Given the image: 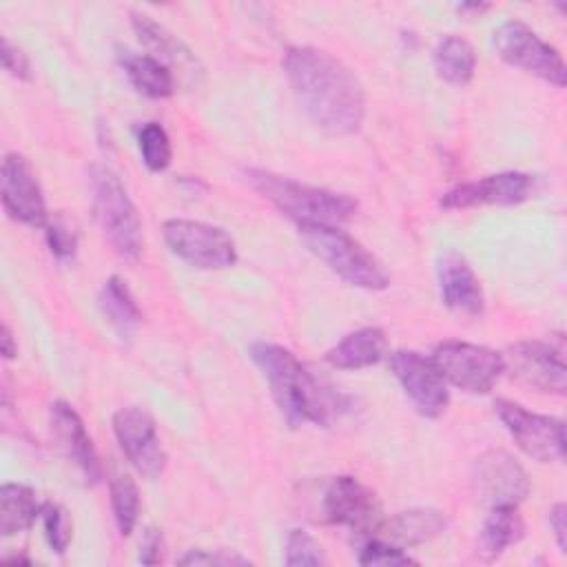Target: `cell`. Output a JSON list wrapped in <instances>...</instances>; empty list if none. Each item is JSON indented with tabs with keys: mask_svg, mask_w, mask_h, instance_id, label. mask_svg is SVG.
<instances>
[{
	"mask_svg": "<svg viewBox=\"0 0 567 567\" xmlns=\"http://www.w3.org/2000/svg\"><path fill=\"white\" fill-rule=\"evenodd\" d=\"M549 527L554 532L558 549L565 554L567 551V505L556 503L549 512Z\"/></svg>",
	"mask_w": 567,
	"mask_h": 567,
	"instance_id": "d590c367",
	"label": "cell"
},
{
	"mask_svg": "<svg viewBox=\"0 0 567 567\" xmlns=\"http://www.w3.org/2000/svg\"><path fill=\"white\" fill-rule=\"evenodd\" d=\"M505 370L527 388L547 394H565L567 390V365L565 343L527 339L516 341L503 352Z\"/></svg>",
	"mask_w": 567,
	"mask_h": 567,
	"instance_id": "30bf717a",
	"label": "cell"
},
{
	"mask_svg": "<svg viewBox=\"0 0 567 567\" xmlns=\"http://www.w3.org/2000/svg\"><path fill=\"white\" fill-rule=\"evenodd\" d=\"M284 75L308 120L330 135L357 133L365 117V91L350 66L317 47H290Z\"/></svg>",
	"mask_w": 567,
	"mask_h": 567,
	"instance_id": "6da1fadb",
	"label": "cell"
},
{
	"mask_svg": "<svg viewBox=\"0 0 567 567\" xmlns=\"http://www.w3.org/2000/svg\"><path fill=\"white\" fill-rule=\"evenodd\" d=\"M359 565L363 567H405V565H416V560L403 551V547L392 545L381 538H370L361 551H359Z\"/></svg>",
	"mask_w": 567,
	"mask_h": 567,
	"instance_id": "1f68e13d",
	"label": "cell"
},
{
	"mask_svg": "<svg viewBox=\"0 0 567 567\" xmlns=\"http://www.w3.org/2000/svg\"><path fill=\"white\" fill-rule=\"evenodd\" d=\"M49 416L51 430L66 458L78 467V472L89 485H95L102 478V463L82 416L66 401H55L51 405Z\"/></svg>",
	"mask_w": 567,
	"mask_h": 567,
	"instance_id": "e0dca14e",
	"label": "cell"
},
{
	"mask_svg": "<svg viewBox=\"0 0 567 567\" xmlns=\"http://www.w3.org/2000/svg\"><path fill=\"white\" fill-rule=\"evenodd\" d=\"M525 536V523L518 514V505H501L489 507L487 518L483 520L478 534V554L487 560L498 558L512 545H516Z\"/></svg>",
	"mask_w": 567,
	"mask_h": 567,
	"instance_id": "cb8c5ba5",
	"label": "cell"
},
{
	"mask_svg": "<svg viewBox=\"0 0 567 567\" xmlns=\"http://www.w3.org/2000/svg\"><path fill=\"white\" fill-rule=\"evenodd\" d=\"M321 512L330 525L368 536L374 534L383 518L377 494L354 476H334L328 483L321 498Z\"/></svg>",
	"mask_w": 567,
	"mask_h": 567,
	"instance_id": "4fadbf2b",
	"label": "cell"
},
{
	"mask_svg": "<svg viewBox=\"0 0 567 567\" xmlns=\"http://www.w3.org/2000/svg\"><path fill=\"white\" fill-rule=\"evenodd\" d=\"M286 565L288 567H301V565H326V554L323 547L315 540V536H310L306 529H290L286 536Z\"/></svg>",
	"mask_w": 567,
	"mask_h": 567,
	"instance_id": "4dcf8cb0",
	"label": "cell"
},
{
	"mask_svg": "<svg viewBox=\"0 0 567 567\" xmlns=\"http://www.w3.org/2000/svg\"><path fill=\"white\" fill-rule=\"evenodd\" d=\"M162 235L173 255L202 270H224L235 266V239L215 224L197 219H166Z\"/></svg>",
	"mask_w": 567,
	"mask_h": 567,
	"instance_id": "8992f818",
	"label": "cell"
},
{
	"mask_svg": "<svg viewBox=\"0 0 567 567\" xmlns=\"http://www.w3.org/2000/svg\"><path fill=\"white\" fill-rule=\"evenodd\" d=\"M40 518H42L44 538H47L51 551L64 554L73 538V523L69 518V512L58 503H44Z\"/></svg>",
	"mask_w": 567,
	"mask_h": 567,
	"instance_id": "f546056e",
	"label": "cell"
},
{
	"mask_svg": "<svg viewBox=\"0 0 567 567\" xmlns=\"http://www.w3.org/2000/svg\"><path fill=\"white\" fill-rule=\"evenodd\" d=\"M532 177L520 171H503L494 175H485L474 182H463L452 186L441 195V206L450 210L472 208V206H514L529 197Z\"/></svg>",
	"mask_w": 567,
	"mask_h": 567,
	"instance_id": "2e32d148",
	"label": "cell"
},
{
	"mask_svg": "<svg viewBox=\"0 0 567 567\" xmlns=\"http://www.w3.org/2000/svg\"><path fill=\"white\" fill-rule=\"evenodd\" d=\"M44 239L51 255L60 261H71L78 252V228L64 213L49 217L44 226Z\"/></svg>",
	"mask_w": 567,
	"mask_h": 567,
	"instance_id": "f1b7e54d",
	"label": "cell"
},
{
	"mask_svg": "<svg viewBox=\"0 0 567 567\" xmlns=\"http://www.w3.org/2000/svg\"><path fill=\"white\" fill-rule=\"evenodd\" d=\"M390 370L421 416L436 419L445 412L450 403L447 381L430 357L414 350H396L390 354Z\"/></svg>",
	"mask_w": 567,
	"mask_h": 567,
	"instance_id": "7c38bea8",
	"label": "cell"
},
{
	"mask_svg": "<svg viewBox=\"0 0 567 567\" xmlns=\"http://www.w3.org/2000/svg\"><path fill=\"white\" fill-rule=\"evenodd\" d=\"M89 186L93 215L104 239L117 257L135 264L144 250V235L137 208L124 182L111 166L93 164L89 168Z\"/></svg>",
	"mask_w": 567,
	"mask_h": 567,
	"instance_id": "277c9868",
	"label": "cell"
},
{
	"mask_svg": "<svg viewBox=\"0 0 567 567\" xmlns=\"http://www.w3.org/2000/svg\"><path fill=\"white\" fill-rule=\"evenodd\" d=\"M447 527V518L432 507H414L405 512H396L390 518H381L372 538L388 540L399 547H412L432 540L443 534Z\"/></svg>",
	"mask_w": 567,
	"mask_h": 567,
	"instance_id": "d6986e66",
	"label": "cell"
},
{
	"mask_svg": "<svg viewBox=\"0 0 567 567\" xmlns=\"http://www.w3.org/2000/svg\"><path fill=\"white\" fill-rule=\"evenodd\" d=\"M42 505L35 492L22 483H4L0 487V534L13 536L29 529L40 516Z\"/></svg>",
	"mask_w": 567,
	"mask_h": 567,
	"instance_id": "d4e9b609",
	"label": "cell"
},
{
	"mask_svg": "<svg viewBox=\"0 0 567 567\" xmlns=\"http://www.w3.org/2000/svg\"><path fill=\"white\" fill-rule=\"evenodd\" d=\"M430 359L450 385L467 394H487L505 372L503 352L467 341H441Z\"/></svg>",
	"mask_w": 567,
	"mask_h": 567,
	"instance_id": "52a82bcc",
	"label": "cell"
},
{
	"mask_svg": "<svg viewBox=\"0 0 567 567\" xmlns=\"http://www.w3.org/2000/svg\"><path fill=\"white\" fill-rule=\"evenodd\" d=\"M177 565H219V567H230V565H250V560L239 556V554L224 551V549H217V551L188 549L184 556L177 558Z\"/></svg>",
	"mask_w": 567,
	"mask_h": 567,
	"instance_id": "d6a6232c",
	"label": "cell"
},
{
	"mask_svg": "<svg viewBox=\"0 0 567 567\" xmlns=\"http://www.w3.org/2000/svg\"><path fill=\"white\" fill-rule=\"evenodd\" d=\"M434 71L447 84L463 86L474 78L476 53L474 47L461 35H445L434 47Z\"/></svg>",
	"mask_w": 567,
	"mask_h": 567,
	"instance_id": "484cf974",
	"label": "cell"
},
{
	"mask_svg": "<svg viewBox=\"0 0 567 567\" xmlns=\"http://www.w3.org/2000/svg\"><path fill=\"white\" fill-rule=\"evenodd\" d=\"M0 60H2V69L18 78V80H31V64L27 60V55L22 53V49H18L16 44H11L7 38H2L0 44Z\"/></svg>",
	"mask_w": 567,
	"mask_h": 567,
	"instance_id": "836d02e7",
	"label": "cell"
},
{
	"mask_svg": "<svg viewBox=\"0 0 567 567\" xmlns=\"http://www.w3.org/2000/svg\"><path fill=\"white\" fill-rule=\"evenodd\" d=\"M470 485L485 507L520 505L529 494V478L523 465L505 450L478 454L470 470Z\"/></svg>",
	"mask_w": 567,
	"mask_h": 567,
	"instance_id": "8fae6325",
	"label": "cell"
},
{
	"mask_svg": "<svg viewBox=\"0 0 567 567\" xmlns=\"http://www.w3.org/2000/svg\"><path fill=\"white\" fill-rule=\"evenodd\" d=\"M494 47L501 60L532 73L558 89L567 84V69L560 53L520 20H507L494 31Z\"/></svg>",
	"mask_w": 567,
	"mask_h": 567,
	"instance_id": "ba28073f",
	"label": "cell"
},
{
	"mask_svg": "<svg viewBox=\"0 0 567 567\" xmlns=\"http://www.w3.org/2000/svg\"><path fill=\"white\" fill-rule=\"evenodd\" d=\"M388 352L385 332L377 326H365L348 332L326 352V363L337 370H361L377 365Z\"/></svg>",
	"mask_w": 567,
	"mask_h": 567,
	"instance_id": "44dd1931",
	"label": "cell"
},
{
	"mask_svg": "<svg viewBox=\"0 0 567 567\" xmlns=\"http://www.w3.org/2000/svg\"><path fill=\"white\" fill-rule=\"evenodd\" d=\"M306 248L346 284L363 290H385L392 281L385 266L339 226H299Z\"/></svg>",
	"mask_w": 567,
	"mask_h": 567,
	"instance_id": "5b68a950",
	"label": "cell"
},
{
	"mask_svg": "<svg viewBox=\"0 0 567 567\" xmlns=\"http://www.w3.org/2000/svg\"><path fill=\"white\" fill-rule=\"evenodd\" d=\"M164 534L157 527H146L140 540V551H137V560L142 565H159L164 560Z\"/></svg>",
	"mask_w": 567,
	"mask_h": 567,
	"instance_id": "e575fe53",
	"label": "cell"
},
{
	"mask_svg": "<svg viewBox=\"0 0 567 567\" xmlns=\"http://www.w3.org/2000/svg\"><path fill=\"white\" fill-rule=\"evenodd\" d=\"M7 560H9V563H27V565L31 563V560H29V558H24V556H9Z\"/></svg>",
	"mask_w": 567,
	"mask_h": 567,
	"instance_id": "f35d334b",
	"label": "cell"
},
{
	"mask_svg": "<svg viewBox=\"0 0 567 567\" xmlns=\"http://www.w3.org/2000/svg\"><path fill=\"white\" fill-rule=\"evenodd\" d=\"M131 24H133L140 42L151 51V55L157 58L159 62H164L171 71L179 69L186 75L199 73L195 53L177 35H173L166 27L157 24L151 16L131 13Z\"/></svg>",
	"mask_w": 567,
	"mask_h": 567,
	"instance_id": "ffe728a7",
	"label": "cell"
},
{
	"mask_svg": "<svg viewBox=\"0 0 567 567\" xmlns=\"http://www.w3.org/2000/svg\"><path fill=\"white\" fill-rule=\"evenodd\" d=\"M120 64L133 84V89L146 97L159 100L168 97L175 91V75L173 71L153 58L151 53H135V51H122Z\"/></svg>",
	"mask_w": 567,
	"mask_h": 567,
	"instance_id": "7402d4cb",
	"label": "cell"
},
{
	"mask_svg": "<svg viewBox=\"0 0 567 567\" xmlns=\"http://www.w3.org/2000/svg\"><path fill=\"white\" fill-rule=\"evenodd\" d=\"M436 279L443 303L465 317H478L485 308L481 281L467 259L447 248L436 259Z\"/></svg>",
	"mask_w": 567,
	"mask_h": 567,
	"instance_id": "ac0fdd59",
	"label": "cell"
},
{
	"mask_svg": "<svg viewBox=\"0 0 567 567\" xmlns=\"http://www.w3.org/2000/svg\"><path fill=\"white\" fill-rule=\"evenodd\" d=\"M137 146H140L142 162L148 171L159 173V171L168 168V164L173 159V148H171L168 133L164 131L162 124L146 122L137 133Z\"/></svg>",
	"mask_w": 567,
	"mask_h": 567,
	"instance_id": "83f0119b",
	"label": "cell"
},
{
	"mask_svg": "<svg viewBox=\"0 0 567 567\" xmlns=\"http://www.w3.org/2000/svg\"><path fill=\"white\" fill-rule=\"evenodd\" d=\"M244 177L281 215L297 221V226H341L357 210V202L346 193L310 186L266 168H246Z\"/></svg>",
	"mask_w": 567,
	"mask_h": 567,
	"instance_id": "3957f363",
	"label": "cell"
},
{
	"mask_svg": "<svg viewBox=\"0 0 567 567\" xmlns=\"http://www.w3.org/2000/svg\"><path fill=\"white\" fill-rule=\"evenodd\" d=\"M109 494H111V512H113L117 532L122 536H128L135 529L137 516H140L137 485L128 474H115L109 483Z\"/></svg>",
	"mask_w": 567,
	"mask_h": 567,
	"instance_id": "4316f807",
	"label": "cell"
},
{
	"mask_svg": "<svg viewBox=\"0 0 567 567\" xmlns=\"http://www.w3.org/2000/svg\"><path fill=\"white\" fill-rule=\"evenodd\" d=\"M97 303L109 326L117 332L120 339H131L135 334V330L142 323V310L122 277L113 275L104 281V286L100 288Z\"/></svg>",
	"mask_w": 567,
	"mask_h": 567,
	"instance_id": "603a6c76",
	"label": "cell"
},
{
	"mask_svg": "<svg viewBox=\"0 0 567 567\" xmlns=\"http://www.w3.org/2000/svg\"><path fill=\"white\" fill-rule=\"evenodd\" d=\"M487 9H489V4H481V2H463V4H458L461 13H478L481 16Z\"/></svg>",
	"mask_w": 567,
	"mask_h": 567,
	"instance_id": "74e56055",
	"label": "cell"
},
{
	"mask_svg": "<svg viewBox=\"0 0 567 567\" xmlns=\"http://www.w3.org/2000/svg\"><path fill=\"white\" fill-rule=\"evenodd\" d=\"M0 352H2L4 359H13V357L18 354V346H16L13 334H11V330H9L7 323H4L2 330H0Z\"/></svg>",
	"mask_w": 567,
	"mask_h": 567,
	"instance_id": "8d00e7d4",
	"label": "cell"
},
{
	"mask_svg": "<svg viewBox=\"0 0 567 567\" xmlns=\"http://www.w3.org/2000/svg\"><path fill=\"white\" fill-rule=\"evenodd\" d=\"M250 359L270 385V394L290 427L317 423L328 427L348 410V396L317 379L288 348L255 341Z\"/></svg>",
	"mask_w": 567,
	"mask_h": 567,
	"instance_id": "7a4b0ae2",
	"label": "cell"
},
{
	"mask_svg": "<svg viewBox=\"0 0 567 567\" xmlns=\"http://www.w3.org/2000/svg\"><path fill=\"white\" fill-rule=\"evenodd\" d=\"M494 412L529 458L538 463H560L565 458V423L560 419L532 412L509 399H496Z\"/></svg>",
	"mask_w": 567,
	"mask_h": 567,
	"instance_id": "9c48e42d",
	"label": "cell"
},
{
	"mask_svg": "<svg viewBox=\"0 0 567 567\" xmlns=\"http://www.w3.org/2000/svg\"><path fill=\"white\" fill-rule=\"evenodd\" d=\"M111 423L128 463L142 476L159 478L166 470V450L159 441L153 416L137 405H126L113 414Z\"/></svg>",
	"mask_w": 567,
	"mask_h": 567,
	"instance_id": "9a60e30c",
	"label": "cell"
},
{
	"mask_svg": "<svg viewBox=\"0 0 567 567\" xmlns=\"http://www.w3.org/2000/svg\"><path fill=\"white\" fill-rule=\"evenodd\" d=\"M0 199L11 219L31 228L47 226L49 213L44 193L38 173L22 153H7L2 159Z\"/></svg>",
	"mask_w": 567,
	"mask_h": 567,
	"instance_id": "5bb4252c",
	"label": "cell"
}]
</instances>
